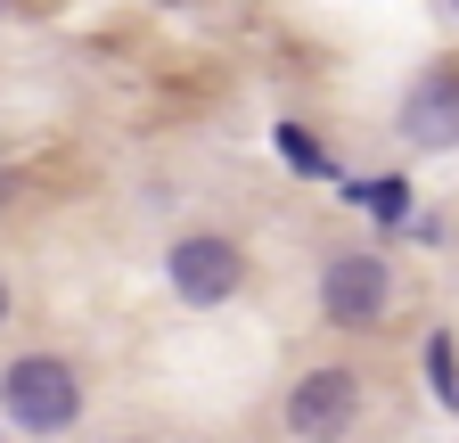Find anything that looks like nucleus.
<instances>
[{
  "mask_svg": "<svg viewBox=\"0 0 459 443\" xmlns=\"http://www.w3.org/2000/svg\"><path fill=\"white\" fill-rule=\"evenodd\" d=\"M402 205H411V189H402V181H377V189H369V213H377V222H402Z\"/></svg>",
  "mask_w": 459,
  "mask_h": 443,
  "instance_id": "obj_7",
  "label": "nucleus"
},
{
  "mask_svg": "<svg viewBox=\"0 0 459 443\" xmlns=\"http://www.w3.org/2000/svg\"><path fill=\"white\" fill-rule=\"evenodd\" d=\"M402 140L411 148H459V66H427L402 99Z\"/></svg>",
  "mask_w": 459,
  "mask_h": 443,
  "instance_id": "obj_5",
  "label": "nucleus"
},
{
  "mask_svg": "<svg viewBox=\"0 0 459 443\" xmlns=\"http://www.w3.org/2000/svg\"><path fill=\"white\" fill-rule=\"evenodd\" d=\"M238 280H247V255L230 239H181L172 247V296L181 304H221V296H238Z\"/></svg>",
  "mask_w": 459,
  "mask_h": 443,
  "instance_id": "obj_4",
  "label": "nucleus"
},
{
  "mask_svg": "<svg viewBox=\"0 0 459 443\" xmlns=\"http://www.w3.org/2000/svg\"><path fill=\"white\" fill-rule=\"evenodd\" d=\"M0 411L25 435H66L82 419V378L57 361V353H25L9 378H0Z\"/></svg>",
  "mask_w": 459,
  "mask_h": 443,
  "instance_id": "obj_1",
  "label": "nucleus"
},
{
  "mask_svg": "<svg viewBox=\"0 0 459 443\" xmlns=\"http://www.w3.org/2000/svg\"><path fill=\"white\" fill-rule=\"evenodd\" d=\"M443 9H451V17H459V0H443Z\"/></svg>",
  "mask_w": 459,
  "mask_h": 443,
  "instance_id": "obj_10",
  "label": "nucleus"
},
{
  "mask_svg": "<svg viewBox=\"0 0 459 443\" xmlns=\"http://www.w3.org/2000/svg\"><path fill=\"white\" fill-rule=\"evenodd\" d=\"M361 419V378L353 369H312V378H296V395H287V427H296L304 443H336L344 427Z\"/></svg>",
  "mask_w": 459,
  "mask_h": 443,
  "instance_id": "obj_2",
  "label": "nucleus"
},
{
  "mask_svg": "<svg viewBox=\"0 0 459 443\" xmlns=\"http://www.w3.org/2000/svg\"><path fill=\"white\" fill-rule=\"evenodd\" d=\"M385 288H394V271H385L377 255H336V263L320 271V312H328L336 328H369V320L385 312Z\"/></svg>",
  "mask_w": 459,
  "mask_h": 443,
  "instance_id": "obj_3",
  "label": "nucleus"
},
{
  "mask_svg": "<svg viewBox=\"0 0 459 443\" xmlns=\"http://www.w3.org/2000/svg\"><path fill=\"white\" fill-rule=\"evenodd\" d=\"M427 369H435V386H443V403L459 411V361H451V345H443V337L427 345Z\"/></svg>",
  "mask_w": 459,
  "mask_h": 443,
  "instance_id": "obj_6",
  "label": "nucleus"
},
{
  "mask_svg": "<svg viewBox=\"0 0 459 443\" xmlns=\"http://www.w3.org/2000/svg\"><path fill=\"white\" fill-rule=\"evenodd\" d=\"M0 320H9V288H0Z\"/></svg>",
  "mask_w": 459,
  "mask_h": 443,
  "instance_id": "obj_9",
  "label": "nucleus"
},
{
  "mask_svg": "<svg viewBox=\"0 0 459 443\" xmlns=\"http://www.w3.org/2000/svg\"><path fill=\"white\" fill-rule=\"evenodd\" d=\"M279 148H287V164H296V173H320V148H312V140H304L296 124H287V132H279Z\"/></svg>",
  "mask_w": 459,
  "mask_h": 443,
  "instance_id": "obj_8",
  "label": "nucleus"
}]
</instances>
